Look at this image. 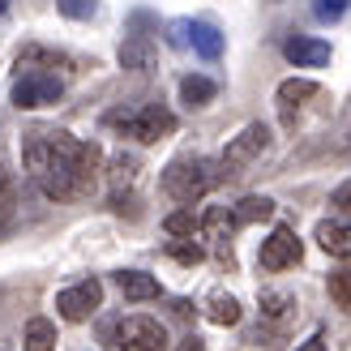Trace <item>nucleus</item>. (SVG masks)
<instances>
[{
	"instance_id": "obj_1",
	"label": "nucleus",
	"mask_w": 351,
	"mask_h": 351,
	"mask_svg": "<svg viewBox=\"0 0 351 351\" xmlns=\"http://www.w3.org/2000/svg\"><path fill=\"white\" fill-rule=\"evenodd\" d=\"M103 163L99 142H82V137L64 129H30L22 133V167L34 180V189L51 202H73L95 184Z\"/></svg>"
},
{
	"instance_id": "obj_2",
	"label": "nucleus",
	"mask_w": 351,
	"mask_h": 351,
	"mask_svg": "<svg viewBox=\"0 0 351 351\" xmlns=\"http://www.w3.org/2000/svg\"><path fill=\"white\" fill-rule=\"evenodd\" d=\"M219 180H223V167L210 163L206 154H180L163 167V193L184 210H193V202H202Z\"/></svg>"
},
{
	"instance_id": "obj_3",
	"label": "nucleus",
	"mask_w": 351,
	"mask_h": 351,
	"mask_svg": "<svg viewBox=\"0 0 351 351\" xmlns=\"http://www.w3.org/2000/svg\"><path fill=\"white\" fill-rule=\"evenodd\" d=\"M103 125L116 129L120 137H133V142H163V137L176 133V116L163 108V103H137V108H116L103 116Z\"/></svg>"
},
{
	"instance_id": "obj_4",
	"label": "nucleus",
	"mask_w": 351,
	"mask_h": 351,
	"mask_svg": "<svg viewBox=\"0 0 351 351\" xmlns=\"http://www.w3.org/2000/svg\"><path fill=\"white\" fill-rule=\"evenodd\" d=\"M270 150V125H261V120H253V125H244L232 142H227V150H223V159H219V167H223V180H236V176H244L261 154Z\"/></svg>"
},
{
	"instance_id": "obj_5",
	"label": "nucleus",
	"mask_w": 351,
	"mask_h": 351,
	"mask_svg": "<svg viewBox=\"0 0 351 351\" xmlns=\"http://www.w3.org/2000/svg\"><path fill=\"white\" fill-rule=\"evenodd\" d=\"M60 95H64V82L60 73H47V69H22L13 77V108L22 112L51 108V103H60Z\"/></svg>"
},
{
	"instance_id": "obj_6",
	"label": "nucleus",
	"mask_w": 351,
	"mask_h": 351,
	"mask_svg": "<svg viewBox=\"0 0 351 351\" xmlns=\"http://www.w3.org/2000/svg\"><path fill=\"white\" fill-rule=\"evenodd\" d=\"M116 347L120 351H167V326L159 317L133 313L116 326Z\"/></svg>"
},
{
	"instance_id": "obj_7",
	"label": "nucleus",
	"mask_w": 351,
	"mask_h": 351,
	"mask_svg": "<svg viewBox=\"0 0 351 351\" xmlns=\"http://www.w3.org/2000/svg\"><path fill=\"white\" fill-rule=\"evenodd\" d=\"M103 304V283L90 274V278H77L73 287H64L56 291V313L64 322H86V317H95V308Z\"/></svg>"
},
{
	"instance_id": "obj_8",
	"label": "nucleus",
	"mask_w": 351,
	"mask_h": 351,
	"mask_svg": "<svg viewBox=\"0 0 351 351\" xmlns=\"http://www.w3.org/2000/svg\"><path fill=\"white\" fill-rule=\"evenodd\" d=\"M300 236L291 232V227H274V232L261 240V253H257V266L261 270H270V274H278V270H291L295 261H300Z\"/></svg>"
},
{
	"instance_id": "obj_9",
	"label": "nucleus",
	"mask_w": 351,
	"mask_h": 351,
	"mask_svg": "<svg viewBox=\"0 0 351 351\" xmlns=\"http://www.w3.org/2000/svg\"><path fill=\"white\" fill-rule=\"evenodd\" d=\"M240 232V219H236V210L232 206H210L206 215H202V236L215 244V253L232 266V236Z\"/></svg>"
},
{
	"instance_id": "obj_10",
	"label": "nucleus",
	"mask_w": 351,
	"mask_h": 351,
	"mask_svg": "<svg viewBox=\"0 0 351 351\" xmlns=\"http://www.w3.org/2000/svg\"><path fill=\"white\" fill-rule=\"evenodd\" d=\"M283 56L295 69H322V64H330V43L313 39V34H291V39L283 43Z\"/></svg>"
},
{
	"instance_id": "obj_11",
	"label": "nucleus",
	"mask_w": 351,
	"mask_h": 351,
	"mask_svg": "<svg viewBox=\"0 0 351 351\" xmlns=\"http://www.w3.org/2000/svg\"><path fill=\"white\" fill-rule=\"evenodd\" d=\"M317 95H322V86H317V82H308V77H287V82H278V90H274L278 112H283L287 125L295 120V112H300L308 99H317Z\"/></svg>"
},
{
	"instance_id": "obj_12",
	"label": "nucleus",
	"mask_w": 351,
	"mask_h": 351,
	"mask_svg": "<svg viewBox=\"0 0 351 351\" xmlns=\"http://www.w3.org/2000/svg\"><path fill=\"white\" fill-rule=\"evenodd\" d=\"M116 287H120V295H125V300H133V304H146V300H159V295H163L159 278L146 274V270H120V274H116Z\"/></svg>"
},
{
	"instance_id": "obj_13",
	"label": "nucleus",
	"mask_w": 351,
	"mask_h": 351,
	"mask_svg": "<svg viewBox=\"0 0 351 351\" xmlns=\"http://www.w3.org/2000/svg\"><path fill=\"white\" fill-rule=\"evenodd\" d=\"M120 64L133 69V73H150L154 69V39L142 30L125 34V43H120Z\"/></svg>"
},
{
	"instance_id": "obj_14",
	"label": "nucleus",
	"mask_w": 351,
	"mask_h": 351,
	"mask_svg": "<svg viewBox=\"0 0 351 351\" xmlns=\"http://www.w3.org/2000/svg\"><path fill=\"white\" fill-rule=\"evenodd\" d=\"M317 244L330 253V257H351V223H339V219H322L317 223Z\"/></svg>"
},
{
	"instance_id": "obj_15",
	"label": "nucleus",
	"mask_w": 351,
	"mask_h": 351,
	"mask_svg": "<svg viewBox=\"0 0 351 351\" xmlns=\"http://www.w3.org/2000/svg\"><path fill=\"white\" fill-rule=\"evenodd\" d=\"M137 171H142V159H137V154H125V150H120L116 159L108 163V184H112V202H120V193L137 184Z\"/></svg>"
},
{
	"instance_id": "obj_16",
	"label": "nucleus",
	"mask_w": 351,
	"mask_h": 351,
	"mask_svg": "<svg viewBox=\"0 0 351 351\" xmlns=\"http://www.w3.org/2000/svg\"><path fill=\"white\" fill-rule=\"evenodd\" d=\"M22 69H73V60L60 56V51H51V47H39V43H26L22 51H17V73Z\"/></svg>"
},
{
	"instance_id": "obj_17",
	"label": "nucleus",
	"mask_w": 351,
	"mask_h": 351,
	"mask_svg": "<svg viewBox=\"0 0 351 351\" xmlns=\"http://www.w3.org/2000/svg\"><path fill=\"white\" fill-rule=\"evenodd\" d=\"M215 95H219V82H215V77L189 73V77L180 82V103H184V108H206Z\"/></svg>"
},
{
	"instance_id": "obj_18",
	"label": "nucleus",
	"mask_w": 351,
	"mask_h": 351,
	"mask_svg": "<svg viewBox=\"0 0 351 351\" xmlns=\"http://www.w3.org/2000/svg\"><path fill=\"white\" fill-rule=\"evenodd\" d=\"M193 47L202 60H219L223 56V30L215 22H193Z\"/></svg>"
},
{
	"instance_id": "obj_19",
	"label": "nucleus",
	"mask_w": 351,
	"mask_h": 351,
	"mask_svg": "<svg viewBox=\"0 0 351 351\" xmlns=\"http://www.w3.org/2000/svg\"><path fill=\"white\" fill-rule=\"evenodd\" d=\"M22 351H56V326L47 317H30L22 335Z\"/></svg>"
},
{
	"instance_id": "obj_20",
	"label": "nucleus",
	"mask_w": 351,
	"mask_h": 351,
	"mask_svg": "<svg viewBox=\"0 0 351 351\" xmlns=\"http://www.w3.org/2000/svg\"><path fill=\"white\" fill-rule=\"evenodd\" d=\"M206 317L215 322V326H236V322L244 317V313H240V300H236V295L215 291V295L206 300Z\"/></svg>"
},
{
	"instance_id": "obj_21",
	"label": "nucleus",
	"mask_w": 351,
	"mask_h": 351,
	"mask_svg": "<svg viewBox=\"0 0 351 351\" xmlns=\"http://www.w3.org/2000/svg\"><path fill=\"white\" fill-rule=\"evenodd\" d=\"M232 210H236V219H240V227H244V223H261V219H270V215H274V202H270V197H261V193H249V197H240Z\"/></svg>"
},
{
	"instance_id": "obj_22",
	"label": "nucleus",
	"mask_w": 351,
	"mask_h": 351,
	"mask_svg": "<svg viewBox=\"0 0 351 351\" xmlns=\"http://www.w3.org/2000/svg\"><path fill=\"white\" fill-rule=\"evenodd\" d=\"M261 317H270V322H283V317H291V313H295V295L291 291H261Z\"/></svg>"
},
{
	"instance_id": "obj_23",
	"label": "nucleus",
	"mask_w": 351,
	"mask_h": 351,
	"mask_svg": "<svg viewBox=\"0 0 351 351\" xmlns=\"http://www.w3.org/2000/svg\"><path fill=\"white\" fill-rule=\"evenodd\" d=\"M163 232L176 236V240H193L202 232V215H193V210H176V215L163 219Z\"/></svg>"
},
{
	"instance_id": "obj_24",
	"label": "nucleus",
	"mask_w": 351,
	"mask_h": 351,
	"mask_svg": "<svg viewBox=\"0 0 351 351\" xmlns=\"http://www.w3.org/2000/svg\"><path fill=\"white\" fill-rule=\"evenodd\" d=\"M326 287H330V300H335L343 313H351V270H335Z\"/></svg>"
},
{
	"instance_id": "obj_25",
	"label": "nucleus",
	"mask_w": 351,
	"mask_h": 351,
	"mask_svg": "<svg viewBox=\"0 0 351 351\" xmlns=\"http://www.w3.org/2000/svg\"><path fill=\"white\" fill-rule=\"evenodd\" d=\"M60 17H69V22H90V17L99 13V0H56Z\"/></svg>"
},
{
	"instance_id": "obj_26",
	"label": "nucleus",
	"mask_w": 351,
	"mask_h": 351,
	"mask_svg": "<svg viewBox=\"0 0 351 351\" xmlns=\"http://www.w3.org/2000/svg\"><path fill=\"white\" fill-rule=\"evenodd\" d=\"M13 206H17V189H13V171L0 163V223H5L13 215Z\"/></svg>"
},
{
	"instance_id": "obj_27",
	"label": "nucleus",
	"mask_w": 351,
	"mask_h": 351,
	"mask_svg": "<svg viewBox=\"0 0 351 351\" xmlns=\"http://www.w3.org/2000/svg\"><path fill=\"white\" fill-rule=\"evenodd\" d=\"M347 9H351V0H313V13H317V22H339Z\"/></svg>"
},
{
	"instance_id": "obj_28",
	"label": "nucleus",
	"mask_w": 351,
	"mask_h": 351,
	"mask_svg": "<svg viewBox=\"0 0 351 351\" xmlns=\"http://www.w3.org/2000/svg\"><path fill=\"white\" fill-rule=\"evenodd\" d=\"M167 253H171L176 261H184V266H197V261L206 257V249H202V244H193V240H189V244H180V240H171V244H167Z\"/></svg>"
},
{
	"instance_id": "obj_29",
	"label": "nucleus",
	"mask_w": 351,
	"mask_h": 351,
	"mask_svg": "<svg viewBox=\"0 0 351 351\" xmlns=\"http://www.w3.org/2000/svg\"><path fill=\"white\" fill-rule=\"evenodd\" d=\"M193 43V22H167V47H189Z\"/></svg>"
},
{
	"instance_id": "obj_30",
	"label": "nucleus",
	"mask_w": 351,
	"mask_h": 351,
	"mask_svg": "<svg viewBox=\"0 0 351 351\" xmlns=\"http://www.w3.org/2000/svg\"><path fill=\"white\" fill-rule=\"evenodd\" d=\"M330 206H335L339 215H347V219H351V180H343L335 193H330Z\"/></svg>"
},
{
	"instance_id": "obj_31",
	"label": "nucleus",
	"mask_w": 351,
	"mask_h": 351,
	"mask_svg": "<svg viewBox=\"0 0 351 351\" xmlns=\"http://www.w3.org/2000/svg\"><path fill=\"white\" fill-rule=\"evenodd\" d=\"M295 351H330V347H326V335L317 330V335H308V339H304L300 347H295Z\"/></svg>"
},
{
	"instance_id": "obj_32",
	"label": "nucleus",
	"mask_w": 351,
	"mask_h": 351,
	"mask_svg": "<svg viewBox=\"0 0 351 351\" xmlns=\"http://www.w3.org/2000/svg\"><path fill=\"white\" fill-rule=\"evenodd\" d=\"M176 351H206V343H202L197 335H184L180 343H176Z\"/></svg>"
},
{
	"instance_id": "obj_33",
	"label": "nucleus",
	"mask_w": 351,
	"mask_h": 351,
	"mask_svg": "<svg viewBox=\"0 0 351 351\" xmlns=\"http://www.w3.org/2000/svg\"><path fill=\"white\" fill-rule=\"evenodd\" d=\"M9 5H13V0H0V13H9Z\"/></svg>"
}]
</instances>
